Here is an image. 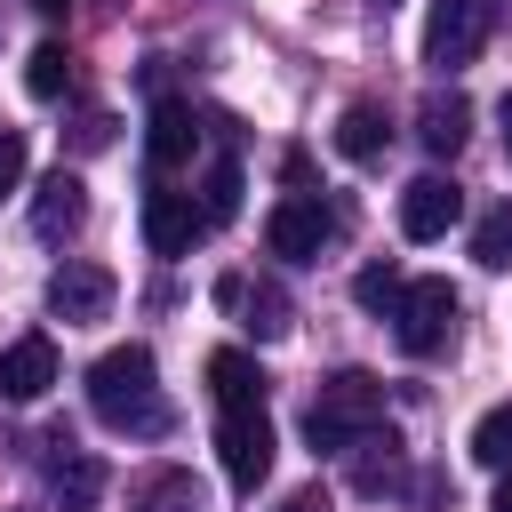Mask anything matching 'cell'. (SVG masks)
Here are the masks:
<instances>
[{
    "label": "cell",
    "instance_id": "27",
    "mask_svg": "<svg viewBox=\"0 0 512 512\" xmlns=\"http://www.w3.org/2000/svg\"><path fill=\"white\" fill-rule=\"evenodd\" d=\"M496 120H504V152H512V96H504V104H496Z\"/></svg>",
    "mask_w": 512,
    "mask_h": 512
},
{
    "label": "cell",
    "instance_id": "15",
    "mask_svg": "<svg viewBox=\"0 0 512 512\" xmlns=\"http://www.w3.org/2000/svg\"><path fill=\"white\" fill-rule=\"evenodd\" d=\"M208 392H216V408H264V368L224 344V352H208Z\"/></svg>",
    "mask_w": 512,
    "mask_h": 512
},
{
    "label": "cell",
    "instance_id": "16",
    "mask_svg": "<svg viewBox=\"0 0 512 512\" xmlns=\"http://www.w3.org/2000/svg\"><path fill=\"white\" fill-rule=\"evenodd\" d=\"M48 488H56V504H64V512H96V496H104V464H96V456H80V448L64 440V456L48 464Z\"/></svg>",
    "mask_w": 512,
    "mask_h": 512
},
{
    "label": "cell",
    "instance_id": "11",
    "mask_svg": "<svg viewBox=\"0 0 512 512\" xmlns=\"http://www.w3.org/2000/svg\"><path fill=\"white\" fill-rule=\"evenodd\" d=\"M80 216H88V184H80L72 168H56V176L32 192V232H40V240H72Z\"/></svg>",
    "mask_w": 512,
    "mask_h": 512
},
{
    "label": "cell",
    "instance_id": "9",
    "mask_svg": "<svg viewBox=\"0 0 512 512\" xmlns=\"http://www.w3.org/2000/svg\"><path fill=\"white\" fill-rule=\"evenodd\" d=\"M48 312L56 320H104L112 312V272L104 264H64L48 280Z\"/></svg>",
    "mask_w": 512,
    "mask_h": 512
},
{
    "label": "cell",
    "instance_id": "24",
    "mask_svg": "<svg viewBox=\"0 0 512 512\" xmlns=\"http://www.w3.org/2000/svg\"><path fill=\"white\" fill-rule=\"evenodd\" d=\"M240 304H248V328H256V336H280V328H288V304H280V288H256V296L240 288Z\"/></svg>",
    "mask_w": 512,
    "mask_h": 512
},
{
    "label": "cell",
    "instance_id": "22",
    "mask_svg": "<svg viewBox=\"0 0 512 512\" xmlns=\"http://www.w3.org/2000/svg\"><path fill=\"white\" fill-rule=\"evenodd\" d=\"M472 256H480L488 272H504V264H512V208H488V216H480V232H472Z\"/></svg>",
    "mask_w": 512,
    "mask_h": 512
},
{
    "label": "cell",
    "instance_id": "14",
    "mask_svg": "<svg viewBox=\"0 0 512 512\" xmlns=\"http://www.w3.org/2000/svg\"><path fill=\"white\" fill-rule=\"evenodd\" d=\"M416 136H424V152H432V160H456V152H464V136H472V104H464L456 88H448V96H424Z\"/></svg>",
    "mask_w": 512,
    "mask_h": 512
},
{
    "label": "cell",
    "instance_id": "17",
    "mask_svg": "<svg viewBox=\"0 0 512 512\" xmlns=\"http://www.w3.org/2000/svg\"><path fill=\"white\" fill-rule=\"evenodd\" d=\"M384 136H392V120H384V104H344V120H336V152L344 160H384Z\"/></svg>",
    "mask_w": 512,
    "mask_h": 512
},
{
    "label": "cell",
    "instance_id": "18",
    "mask_svg": "<svg viewBox=\"0 0 512 512\" xmlns=\"http://www.w3.org/2000/svg\"><path fill=\"white\" fill-rule=\"evenodd\" d=\"M24 88H32V96H40V104H56V96H64V88H72V56H64V48H56V40H40V48H32V56H24Z\"/></svg>",
    "mask_w": 512,
    "mask_h": 512
},
{
    "label": "cell",
    "instance_id": "7",
    "mask_svg": "<svg viewBox=\"0 0 512 512\" xmlns=\"http://www.w3.org/2000/svg\"><path fill=\"white\" fill-rule=\"evenodd\" d=\"M200 232H208V208L160 176V184L144 192V248H152V256H184Z\"/></svg>",
    "mask_w": 512,
    "mask_h": 512
},
{
    "label": "cell",
    "instance_id": "3",
    "mask_svg": "<svg viewBox=\"0 0 512 512\" xmlns=\"http://www.w3.org/2000/svg\"><path fill=\"white\" fill-rule=\"evenodd\" d=\"M392 336L408 360H432L448 336H456V288L448 280H408L400 304H392Z\"/></svg>",
    "mask_w": 512,
    "mask_h": 512
},
{
    "label": "cell",
    "instance_id": "29",
    "mask_svg": "<svg viewBox=\"0 0 512 512\" xmlns=\"http://www.w3.org/2000/svg\"><path fill=\"white\" fill-rule=\"evenodd\" d=\"M32 8H40V16H56V8H64V0H32Z\"/></svg>",
    "mask_w": 512,
    "mask_h": 512
},
{
    "label": "cell",
    "instance_id": "26",
    "mask_svg": "<svg viewBox=\"0 0 512 512\" xmlns=\"http://www.w3.org/2000/svg\"><path fill=\"white\" fill-rule=\"evenodd\" d=\"M280 512H328V496H320V488H296V496H288Z\"/></svg>",
    "mask_w": 512,
    "mask_h": 512
},
{
    "label": "cell",
    "instance_id": "6",
    "mask_svg": "<svg viewBox=\"0 0 512 512\" xmlns=\"http://www.w3.org/2000/svg\"><path fill=\"white\" fill-rule=\"evenodd\" d=\"M328 232H336V216H328L312 192H288V200L264 216V248H272L280 264H312V256L328 248Z\"/></svg>",
    "mask_w": 512,
    "mask_h": 512
},
{
    "label": "cell",
    "instance_id": "21",
    "mask_svg": "<svg viewBox=\"0 0 512 512\" xmlns=\"http://www.w3.org/2000/svg\"><path fill=\"white\" fill-rule=\"evenodd\" d=\"M400 288H408V280H400L392 264H360V280H352V304H360V312H384V320H392Z\"/></svg>",
    "mask_w": 512,
    "mask_h": 512
},
{
    "label": "cell",
    "instance_id": "13",
    "mask_svg": "<svg viewBox=\"0 0 512 512\" xmlns=\"http://www.w3.org/2000/svg\"><path fill=\"white\" fill-rule=\"evenodd\" d=\"M56 384V344L48 336H16L8 352H0V392L8 400H40Z\"/></svg>",
    "mask_w": 512,
    "mask_h": 512
},
{
    "label": "cell",
    "instance_id": "5",
    "mask_svg": "<svg viewBox=\"0 0 512 512\" xmlns=\"http://www.w3.org/2000/svg\"><path fill=\"white\" fill-rule=\"evenodd\" d=\"M216 456L232 488H256L272 472V416L264 408H216Z\"/></svg>",
    "mask_w": 512,
    "mask_h": 512
},
{
    "label": "cell",
    "instance_id": "28",
    "mask_svg": "<svg viewBox=\"0 0 512 512\" xmlns=\"http://www.w3.org/2000/svg\"><path fill=\"white\" fill-rule=\"evenodd\" d=\"M496 512H512V472H504V488H496Z\"/></svg>",
    "mask_w": 512,
    "mask_h": 512
},
{
    "label": "cell",
    "instance_id": "19",
    "mask_svg": "<svg viewBox=\"0 0 512 512\" xmlns=\"http://www.w3.org/2000/svg\"><path fill=\"white\" fill-rule=\"evenodd\" d=\"M240 192H248V184H240V160H216V168L200 176V208H208V224H232V216H240Z\"/></svg>",
    "mask_w": 512,
    "mask_h": 512
},
{
    "label": "cell",
    "instance_id": "4",
    "mask_svg": "<svg viewBox=\"0 0 512 512\" xmlns=\"http://www.w3.org/2000/svg\"><path fill=\"white\" fill-rule=\"evenodd\" d=\"M488 24H496V0H432V16H424V64L432 72L472 64L480 40H488Z\"/></svg>",
    "mask_w": 512,
    "mask_h": 512
},
{
    "label": "cell",
    "instance_id": "2",
    "mask_svg": "<svg viewBox=\"0 0 512 512\" xmlns=\"http://www.w3.org/2000/svg\"><path fill=\"white\" fill-rule=\"evenodd\" d=\"M384 424V384L368 376V368H336L320 392H312V408H304V440L320 448V456H344L360 432H376Z\"/></svg>",
    "mask_w": 512,
    "mask_h": 512
},
{
    "label": "cell",
    "instance_id": "25",
    "mask_svg": "<svg viewBox=\"0 0 512 512\" xmlns=\"http://www.w3.org/2000/svg\"><path fill=\"white\" fill-rule=\"evenodd\" d=\"M16 184H24V136H16V128H0V200H8Z\"/></svg>",
    "mask_w": 512,
    "mask_h": 512
},
{
    "label": "cell",
    "instance_id": "1",
    "mask_svg": "<svg viewBox=\"0 0 512 512\" xmlns=\"http://www.w3.org/2000/svg\"><path fill=\"white\" fill-rule=\"evenodd\" d=\"M88 408H96V424L136 432V440L168 432V400H160V368H152V352H144V344H112V352L88 368Z\"/></svg>",
    "mask_w": 512,
    "mask_h": 512
},
{
    "label": "cell",
    "instance_id": "10",
    "mask_svg": "<svg viewBox=\"0 0 512 512\" xmlns=\"http://www.w3.org/2000/svg\"><path fill=\"white\" fill-rule=\"evenodd\" d=\"M192 144H200V128H192V104H176V96H160V104H152V128H144V152H152V176H176V168L192 160Z\"/></svg>",
    "mask_w": 512,
    "mask_h": 512
},
{
    "label": "cell",
    "instance_id": "23",
    "mask_svg": "<svg viewBox=\"0 0 512 512\" xmlns=\"http://www.w3.org/2000/svg\"><path fill=\"white\" fill-rule=\"evenodd\" d=\"M136 512H208V504H200V488H192L184 472H160V480L136 496Z\"/></svg>",
    "mask_w": 512,
    "mask_h": 512
},
{
    "label": "cell",
    "instance_id": "12",
    "mask_svg": "<svg viewBox=\"0 0 512 512\" xmlns=\"http://www.w3.org/2000/svg\"><path fill=\"white\" fill-rule=\"evenodd\" d=\"M344 456H352V488H360V496H392V488H408V472H400V440H392L384 424L360 432Z\"/></svg>",
    "mask_w": 512,
    "mask_h": 512
},
{
    "label": "cell",
    "instance_id": "20",
    "mask_svg": "<svg viewBox=\"0 0 512 512\" xmlns=\"http://www.w3.org/2000/svg\"><path fill=\"white\" fill-rule=\"evenodd\" d=\"M472 456H480L488 472H512V408H488V416L472 424Z\"/></svg>",
    "mask_w": 512,
    "mask_h": 512
},
{
    "label": "cell",
    "instance_id": "8",
    "mask_svg": "<svg viewBox=\"0 0 512 512\" xmlns=\"http://www.w3.org/2000/svg\"><path fill=\"white\" fill-rule=\"evenodd\" d=\"M456 216H464V184L440 176V168H424V176L400 192V232H408V240H448Z\"/></svg>",
    "mask_w": 512,
    "mask_h": 512
}]
</instances>
